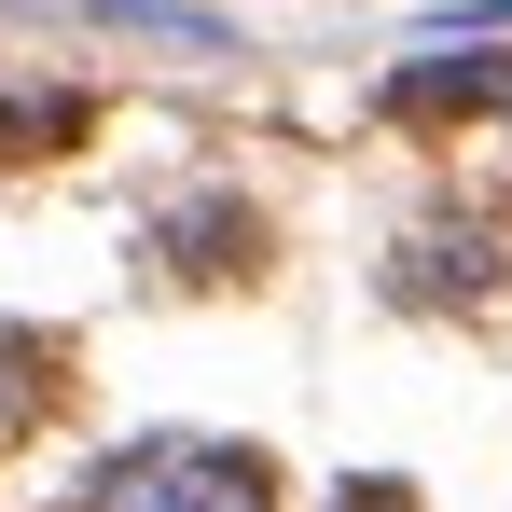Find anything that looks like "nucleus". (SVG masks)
<instances>
[{
	"mask_svg": "<svg viewBox=\"0 0 512 512\" xmlns=\"http://www.w3.org/2000/svg\"><path fill=\"white\" fill-rule=\"evenodd\" d=\"M485 97L512 111V56H429V70H402V84H388V111L443 125V111H485Z\"/></svg>",
	"mask_w": 512,
	"mask_h": 512,
	"instance_id": "nucleus-3",
	"label": "nucleus"
},
{
	"mask_svg": "<svg viewBox=\"0 0 512 512\" xmlns=\"http://www.w3.org/2000/svg\"><path fill=\"white\" fill-rule=\"evenodd\" d=\"M84 139V97H42V84H0V167H42Z\"/></svg>",
	"mask_w": 512,
	"mask_h": 512,
	"instance_id": "nucleus-5",
	"label": "nucleus"
},
{
	"mask_svg": "<svg viewBox=\"0 0 512 512\" xmlns=\"http://www.w3.org/2000/svg\"><path fill=\"white\" fill-rule=\"evenodd\" d=\"M512 291V222L499 208H429V222H402L388 236V305H499Z\"/></svg>",
	"mask_w": 512,
	"mask_h": 512,
	"instance_id": "nucleus-2",
	"label": "nucleus"
},
{
	"mask_svg": "<svg viewBox=\"0 0 512 512\" xmlns=\"http://www.w3.org/2000/svg\"><path fill=\"white\" fill-rule=\"evenodd\" d=\"M56 512H277V457L236 443V429H139Z\"/></svg>",
	"mask_w": 512,
	"mask_h": 512,
	"instance_id": "nucleus-1",
	"label": "nucleus"
},
{
	"mask_svg": "<svg viewBox=\"0 0 512 512\" xmlns=\"http://www.w3.org/2000/svg\"><path fill=\"white\" fill-rule=\"evenodd\" d=\"M56 388H70V346L28 333V319H0V443H14V429H42Z\"/></svg>",
	"mask_w": 512,
	"mask_h": 512,
	"instance_id": "nucleus-4",
	"label": "nucleus"
},
{
	"mask_svg": "<svg viewBox=\"0 0 512 512\" xmlns=\"http://www.w3.org/2000/svg\"><path fill=\"white\" fill-rule=\"evenodd\" d=\"M333 512H416V485H388V471H346V485H333Z\"/></svg>",
	"mask_w": 512,
	"mask_h": 512,
	"instance_id": "nucleus-6",
	"label": "nucleus"
}]
</instances>
